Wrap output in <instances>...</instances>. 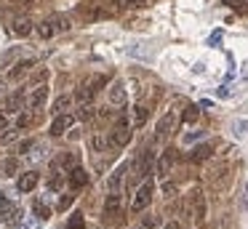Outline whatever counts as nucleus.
Returning a JSON list of instances; mask_svg holds the SVG:
<instances>
[{
	"mask_svg": "<svg viewBox=\"0 0 248 229\" xmlns=\"http://www.w3.org/2000/svg\"><path fill=\"white\" fill-rule=\"evenodd\" d=\"M139 229H150V227H144V224H141V227H139Z\"/></svg>",
	"mask_w": 248,
	"mask_h": 229,
	"instance_id": "obj_46",
	"label": "nucleus"
},
{
	"mask_svg": "<svg viewBox=\"0 0 248 229\" xmlns=\"http://www.w3.org/2000/svg\"><path fill=\"white\" fill-rule=\"evenodd\" d=\"M72 168H78V154H72V152H59L54 157V163H51V170H64V173H70Z\"/></svg>",
	"mask_w": 248,
	"mask_h": 229,
	"instance_id": "obj_4",
	"label": "nucleus"
},
{
	"mask_svg": "<svg viewBox=\"0 0 248 229\" xmlns=\"http://www.w3.org/2000/svg\"><path fill=\"white\" fill-rule=\"evenodd\" d=\"M173 122H176L173 112H166V115L157 120V125H155V141H163V138H168V133H171Z\"/></svg>",
	"mask_w": 248,
	"mask_h": 229,
	"instance_id": "obj_10",
	"label": "nucleus"
},
{
	"mask_svg": "<svg viewBox=\"0 0 248 229\" xmlns=\"http://www.w3.org/2000/svg\"><path fill=\"white\" fill-rule=\"evenodd\" d=\"M67 229H86V216L83 213H72L70 221H67Z\"/></svg>",
	"mask_w": 248,
	"mask_h": 229,
	"instance_id": "obj_25",
	"label": "nucleus"
},
{
	"mask_svg": "<svg viewBox=\"0 0 248 229\" xmlns=\"http://www.w3.org/2000/svg\"><path fill=\"white\" fill-rule=\"evenodd\" d=\"M6 128H8V120H6V115L0 112V131H6Z\"/></svg>",
	"mask_w": 248,
	"mask_h": 229,
	"instance_id": "obj_40",
	"label": "nucleus"
},
{
	"mask_svg": "<svg viewBox=\"0 0 248 229\" xmlns=\"http://www.w3.org/2000/svg\"><path fill=\"white\" fill-rule=\"evenodd\" d=\"M235 133L237 136H248V120H237L235 122Z\"/></svg>",
	"mask_w": 248,
	"mask_h": 229,
	"instance_id": "obj_33",
	"label": "nucleus"
},
{
	"mask_svg": "<svg viewBox=\"0 0 248 229\" xmlns=\"http://www.w3.org/2000/svg\"><path fill=\"white\" fill-rule=\"evenodd\" d=\"M112 3L120 8H139V5H144V0H112Z\"/></svg>",
	"mask_w": 248,
	"mask_h": 229,
	"instance_id": "obj_30",
	"label": "nucleus"
},
{
	"mask_svg": "<svg viewBox=\"0 0 248 229\" xmlns=\"http://www.w3.org/2000/svg\"><path fill=\"white\" fill-rule=\"evenodd\" d=\"M211 152H214V149H211L208 144H200V147H195L192 152H189V160H192V163H203V160L211 157Z\"/></svg>",
	"mask_w": 248,
	"mask_h": 229,
	"instance_id": "obj_18",
	"label": "nucleus"
},
{
	"mask_svg": "<svg viewBox=\"0 0 248 229\" xmlns=\"http://www.w3.org/2000/svg\"><path fill=\"white\" fill-rule=\"evenodd\" d=\"M219 40H221V32H214V35H211V40H208V43H211V46H214V43H219Z\"/></svg>",
	"mask_w": 248,
	"mask_h": 229,
	"instance_id": "obj_41",
	"label": "nucleus"
},
{
	"mask_svg": "<svg viewBox=\"0 0 248 229\" xmlns=\"http://www.w3.org/2000/svg\"><path fill=\"white\" fill-rule=\"evenodd\" d=\"M221 3H227V5H237V3H243V0H221Z\"/></svg>",
	"mask_w": 248,
	"mask_h": 229,
	"instance_id": "obj_43",
	"label": "nucleus"
},
{
	"mask_svg": "<svg viewBox=\"0 0 248 229\" xmlns=\"http://www.w3.org/2000/svg\"><path fill=\"white\" fill-rule=\"evenodd\" d=\"M198 138H203V131H192V133H184V141H198Z\"/></svg>",
	"mask_w": 248,
	"mask_h": 229,
	"instance_id": "obj_35",
	"label": "nucleus"
},
{
	"mask_svg": "<svg viewBox=\"0 0 248 229\" xmlns=\"http://www.w3.org/2000/svg\"><path fill=\"white\" fill-rule=\"evenodd\" d=\"M30 67H32V59H22V61H16V64H14V69L8 72V77H11V80H16L19 75H24Z\"/></svg>",
	"mask_w": 248,
	"mask_h": 229,
	"instance_id": "obj_19",
	"label": "nucleus"
},
{
	"mask_svg": "<svg viewBox=\"0 0 248 229\" xmlns=\"http://www.w3.org/2000/svg\"><path fill=\"white\" fill-rule=\"evenodd\" d=\"M16 229H30V227H27V224H24V221H22V224H19V227H16Z\"/></svg>",
	"mask_w": 248,
	"mask_h": 229,
	"instance_id": "obj_45",
	"label": "nucleus"
},
{
	"mask_svg": "<svg viewBox=\"0 0 248 229\" xmlns=\"http://www.w3.org/2000/svg\"><path fill=\"white\" fill-rule=\"evenodd\" d=\"M118 205H120V197H118V192H109L107 202H104V211H107V213H115V211H118Z\"/></svg>",
	"mask_w": 248,
	"mask_h": 229,
	"instance_id": "obj_27",
	"label": "nucleus"
},
{
	"mask_svg": "<svg viewBox=\"0 0 248 229\" xmlns=\"http://www.w3.org/2000/svg\"><path fill=\"white\" fill-rule=\"evenodd\" d=\"M22 3H30V0H22Z\"/></svg>",
	"mask_w": 248,
	"mask_h": 229,
	"instance_id": "obj_47",
	"label": "nucleus"
},
{
	"mask_svg": "<svg viewBox=\"0 0 248 229\" xmlns=\"http://www.w3.org/2000/svg\"><path fill=\"white\" fill-rule=\"evenodd\" d=\"M30 122H32V117H30V115H22V117L16 120V128H27Z\"/></svg>",
	"mask_w": 248,
	"mask_h": 229,
	"instance_id": "obj_37",
	"label": "nucleus"
},
{
	"mask_svg": "<svg viewBox=\"0 0 248 229\" xmlns=\"http://www.w3.org/2000/svg\"><path fill=\"white\" fill-rule=\"evenodd\" d=\"M157 224H160V216H147L144 218V227H150V229L157 227Z\"/></svg>",
	"mask_w": 248,
	"mask_h": 229,
	"instance_id": "obj_36",
	"label": "nucleus"
},
{
	"mask_svg": "<svg viewBox=\"0 0 248 229\" xmlns=\"http://www.w3.org/2000/svg\"><path fill=\"white\" fill-rule=\"evenodd\" d=\"M152 195H155V184H152V181H144V184L136 189L134 200H131V211H134V213H141V211H144V208L152 202Z\"/></svg>",
	"mask_w": 248,
	"mask_h": 229,
	"instance_id": "obj_2",
	"label": "nucleus"
},
{
	"mask_svg": "<svg viewBox=\"0 0 248 229\" xmlns=\"http://www.w3.org/2000/svg\"><path fill=\"white\" fill-rule=\"evenodd\" d=\"M19 168H22L19 157H3L0 160V179H14L19 173Z\"/></svg>",
	"mask_w": 248,
	"mask_h": 229,
	"instance_id": "obj_11",
	"label": "nucleus"
},
{
	"mask_svg": "<svg viewBox=\"0 0 248 229\" xmlns=\"http://www.w3.org/2000/svg\"><path fill=\"white\" fill-rule=\"evenodd\" d=\"M19 131H22V128H6V133L0 136V144H11V141H16V138H19Z\"/></svg>",
	"mask_w": 248,
	"mask_h": 229,
	"instance_id": "obj_29",
	"label": "nucleus"
},
{
	"mask_svg": "<svg viewBox=\"0 0 248 229\" xmlns=\"http://www.w3.org/2000/svg\"><path fill=\"white\" fill-rule=\"evenodd\" d=\"M131 125H134V122H131L128 117H120L118 125L109 131V144H112V147H118V149L125 147V144L131 141Z\"/></svg>",
	"mask_w": 248,
	"mask_h": 229,
	"instance_id": "obj_1",
	"label": "nucleus"
},
{
	"mask_svg": "<svg viewBox=\"0 0 248 229\" xmlns=\"http://www.w3.org/2000/svg\"><path fill=\"white\" fill-rule=\"evenodd\" d=\"M32 147H35V138H24V141H19V152L22 154H30Z\"/></svg>",
	"mask_w": 248,
	"mask_h": 229,
	"instance_id": "obj_32",
	"label": "nucleus"
},
{
	"mask_svg": "<svg viewBox=\"0 0 248 229\" xmlns=\"http://www.w3.org/2000/svg\"><path fill=\"white\" fill-rule=\"evenodd\" d=\"M70 205H72V195H64V197L59 200V208H62V211H67Z\"/></svg>",
	"mask_w": 248,
	"mask_h": 229,
	"instance_id": "obj_38",
	"label": "nucleus"
},
{
	"mask_svg": "<svg viewBox=\"0 0 248 229\" xmlns=\"http://www.w3.org/2000/svg\"><path fill=\"white\" fill-rule=\"evenodd\" d=\"M152 168H155V152H152L150 147H144L139 152L136 165H134V176H136V179H144L147 173H152Z\"/></svg>",
	"mask_w": 248,
	"mask_h": 229,
	"instance_id": "obj_3",
	"label": "nucleus"
},
{
	"mask_svg": "<svg viewBox=\"0 0 248 229\" xmlns=\"http://www.w3.org/2000/svg\"><path fill=\"white\" fill-rule=\"evenodd\" d=\"M128 56H136V59H150V51L144 48V43H134V46H128Z\"/></svg>",
	"mask_w": 248,
	"mask_h": 229,
	"instance_id": "obj_22",
	"label": "nucleus"
},
{
	"mask_svg": "<svg viewBox=\"0 0 248 229\" xmlns=\"http://www.w3.org/2000/svg\"><path fill=\"white\" fill-rule=\"evenodd\" d=\"M91 147L96 149V152H104V149L112 147V144H109V138H107V136H93V138H91Z\"/></svg>",
	"mask_w": 248,
	"mask_h": 229,
	"instance_id": "obj_28",
	"label": "nucleus"
},
{
	"mask_svg": "<svg viewBox=\"0 0 248 229\" xmlns=\"http://www.w3.org/2000/svg\"><path fill=\"white\" fill-rule=\"evenodd\" d=\"M107 99H109V104H115V107H123L125 101H128V93H125V83L123 80H115L112 85L107 88Z\"/></svg>",
	"mask_w": 248,
	"mask_h": 229,
	"instance_id": "obj_7",
	"label": "nucleus"
},
{
	"mask_svg": "<svg viewBox=\"0 0 248 229\" xmlns=\"http://www.w3.org/2000/svg\"><path fill=\"white\" fill-rule=\"evenodd\" d=\"M171 163H173V152L171 149H166V152L160 154V160H157V176H160V179H166L168 176V170H171Z\"/></svg>",
	"mask_w": 248,
	"mask_h": 229,
	"instance_id": "obj_15",
	"label": "nucleus"
},
{
	"mask_svg": "<svg viewBox=\"0 0 248 229\" xmlns=\"http://www.w3.org/2000/svg\"><path fill=\"white\" fill-rule=\"evenodd\" d=\"M3 205H8V197H6V192H0V208Z\"/></svg>",
	"mask_w": 248,
	"mask_h": 229,
	"instance_id": "obj_42",
	"label": "nucleus"
},
{
	"mask_svg": "<svg viewBox=\"0 0 248 229\" xmlns=\"http://www.w3.org/2000/svg\"><path fill=\"white\" fill-rule=\"evenodd\" d=\"M78 117H80V120H91V117H93V109H91L88 104H83L80 112H78Z\"/></svg>",
	"mask_w": 248,
	"mask_h": 229,
	"instance_id": "obj_34",
	"label": "nucleus"
},
{
	"mask_svg": "<svg viewBox=\"0 0 248 229\" xmlns=\"http://www.w3.org/2000/svg\"><path fill=\"white\" fill-rule=\"evenodd\" d=\"M46 99H48V85L40 83V85H35L32 93L27 96V107L30 109H40V107L46 104Z\"/></svg>",
	"mask_w": 248,
	"mask_h": 229,
	"instance_id": "obj_8",
	"label": "nucleus"
},
{
	"mask_svg": "<svg viewBox=\"0 0 248 229\" xmlns=\"http://www.w3.org/2000/svg\"><path fill=\"white\" fill-rule=\"evenodd\" d=\"M125 170H128V165H118V168H115L112 170V176H109V179H107V192H118L120 189V184H123V173H125Z\"/></svg>",
	"mask_w": 248,
	"mask_h": 229,
	"instance_id": "obj_13",
	"label": "nucleus"
},
{
	"mask_svg": "<svg viewBox=\"0 0 248 229\" xmlns=\"http://www.w3.org/2000/svg\"><path fill=\"white\" fill-rule=\"evenodd\" d=\"M195 218H198V221L205 218V202H203V195H200V192H195Z\"/></svg>",
	"mask_w": 248,
	"mask_h": 229,
	"instance_id": "obj_23",
	"label": "nucleus"
},
{
	"mask_svg": "<svg viewBox=\"0 0 248 229\" xmlns=\"http://www.w3.org/2000/svg\"><path fill=\"white\" fill-rule=\"evenodd\" d=\"M78 115H70V112H62V115L54 117V122H51V136H64V131H70L72 122H75Z\"/></svg>",
	"mask_w": 248,
	"mask_h": 229,
	"instance_id": "obj_6",
	"label": "nucleus"
},
{
	"mask_svg": "<svg viewBox=\"0 0 248 229\" xmlns=\"http://www.w3.org/2000/svg\"><path fill=\"white\" fill-rule=\"evenodd\" d=\"M38 184H40V173H38V170H24V173L16 179V189L22 192V195H30Z\"/></svg>",
	"mask_w": 248,
	"mask_h": 229,
	"instance_id": "obj_5",
	"label": "nucleus"
},
{
	"mask_svg": "<svg viewBox=\"0 0 248 229\" xmlns=\"http://www.w3.org/2000/svg\"><path fill=\"white\" fill-rule=\"evenodd\" d=\"M70 96H59V99H56L54 101V109H51V112H54V115H62V112H67V109H70Z\"/></svg>",
	"mask_w": 248,
	"mask_h": 229,
	"instance_id": "obj_24",
	"label": "nucleus"
},
{
	"mask_svg": "<svg viewBox=\"0 0 248 229\" xmlns=\"http://www.w3.org/2000/svg\"><path fill=\"white\" fill-rule=\"evenodd\" d=\"M46 154H48V147H46V144H40V141H35V147L30 149V154H27V157L38 163V160H43V157H46Z\"/></svg>",
	"mask_w": 248,
	"mask_h": 229,
	"instance_id": "obj_20",
	"label": "nucleus"
},
{
	"mask_svg": "<svg viewBox=\"0 0 248 229\" xmlns=\"http://www.w3.org/2000/svg\"><path fill=\"white\" fill-rule=\"evenodd\" d=\"M22 208L16 205V202H8V205L0 208V224H19L22 221Z\"/></svg>",
	"mask_w": 248,
	"mask_h": 229,
	"instance_id": "obj_9",
	"label": "nucleus"
},
{
	"mask_svg": "<svg viewBox=\"0 0 248 229\" xmlns=\"http://www.w3.org/2000/svg\"><path fill=\"white\" fill-rule=\"evenodd\" d=\"M24 107H27V99H24V93H22V91H16V93H11V96L6 99V109L11 112V115L22 112Z\"/></svg>",
	"mask_w": 248,
	"mask_h": 229,
	"instance_id": "obj_12",
	"label": "nucleus"
},
{
	"mask_svg": "<svg viewBox=\"0 0 248 229\" xmlns=\"http://www.w3.org/2000/svg\"><path fill=\"white\" fill-rule=\"evenodd\" d=\"M11 30H14V35L27 37L30 32H32V21H30V19H24V16H19V19H14V21H11Z\"/></svg>",
	"mask_w": 248,
	"mask_h": 229,
	"instance_id": "obj_14",
	"label": "nucleus"
},
{
	"mask_svg": "<svg viewBox=\"0 0 248 229\" xmlns=\"http://www.w3.org/2000/svg\"><path fill=\"white\" fill-rule=\"evenodd\" d=\"M35 30H38V35L43 37V40H48V37H54L56 32H59V30H56V24H54V19H51V16H48V19H43L40 24H35Z\"/></svg>",
	"mask_w": 248,
	"mask_h": 229,
	"instance_id": "obj_17",
	"label": "nucleus"
},
{
	"mask_svg": "<svg viewBox=\"0 0 248 229\" xmlns=\"http://www.w3.org/2000/svg\"><path fill=\"white\" fill-rule=\"evenodd\" d=\"M35 216H38L40 218V221H48V218H51V208L48 205H46V202H35Z\"/></svg>",
	"mask_w": 248,
	"mask_h": 229,
	"instance_id": "obj_26",
	"label": "nucleus"
},
{
	"mask_svg": "<svg viewBox=\"0 0 248 229\" xmlns=\"http://www.w3.org/2000/svg\"><path fill=\"white\" fill-rule=\"evenodd\" d=\"M166 229H179V224H176V221H171V224H166Z\"/></svg>",
	"mask_w": 248,
	"mask_h": 229,
	"instance_id": "obj_44",
	"label": "nucleus"
},
{
	"mask_svg": "<svg viewBox=\"0 0 248 229\" xmlns=\"http://www.w3.org/2000/svg\"><path fill=\"white\" fill-rule=\"evenodd\" d=\"M86 184H88V173H86V170H83L80 165L72 168L70 170V186H72V189H80V186H86Z\"/></svg>",
	"mask_w": 248,
	"mask_h": 229,
	"instance_id": "obj_16",
	"label": "nucleus"
},
{
	"mask_svg": "<svg viewBox=\"0 0 248 229\" xmlns=\"http://www.w3.org/2000/svg\"><path fill=\"white\" fill-rule=\"evenodd\" d=\"M198 115H200V109H198V107H187V112H184V122H195V120H198Z\"/></svg>",
	"mask_w": 248,
	"mask_h": 229,
	"instance_id": "obj_31",
	"label": "nucleus"
},
{
	"mask_svg": "<svg viewBox=\"0 0 248 229\" xmlns=\"http://www.w3.org/2000/svg\"><path fill=\"white\" fill-rule=\"evenodd\" d=\"M131 122H134V128H141V125H144V122H147V107H134V120H131Z\"/></svg>",
	"mask_w": 248,
	"mask_h": 229,
	"instance_id": "obj_21",
	"label": "nucleus"
},
{
	"mask_svg": "<svg viewBox=\"0 0 248 229\" xmlns=\"http://www.w3.org/2000/svg\"><path fill=\"white\" fill-rule=\"evenodd\" d=\"M230 93H232V88H230V85H221V88H219V96H221V99H227Z\"/></svg>",
	"mask_w": 248,
	"mask_h": 229,
	"instance_id": "obj_39",
	"label": "nucleus"
}]
</instances>
